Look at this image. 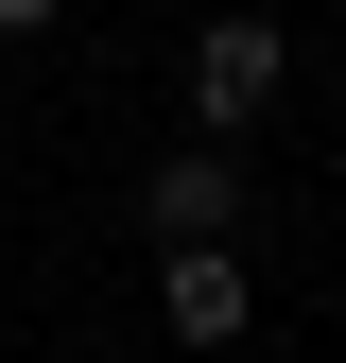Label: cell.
Segmentation results:
<instances>
[{
    "label": "cell",
    "instance_id": "obj_4",
    "mask_svg": "<svg viewBox=\"0 0 346 363\" xmlns=\"http://www.w3.org/2000/svg\"><path fill=\"white\" fill-rule=\"evenodd\" d=\"M52 18H69V0H0V35H52Z\"/></svg>",
    "mask_w": 346,
    "mask_h": 363
},
{
    "label": "cell",
    "instance_id": "obj_3",
    "mask_svg": "<svg viewBox=\"0 0 346 363\" xmlns=\"http://www.w3.org/2000/svg\"><path fill=\"white\" fill-rule=\"evenodd\" d=\"M242 311H260L242 242H208V259H156V329H173V346H242Z\"/></svg>",
    "mask_w": 346,
    "mask_h": 363
},
{
    "label": "cell",
    "instance_id": "obj_1",
    "mask_svg": "<svg viewBox=\"0 0 346 363\" xmlns=\"http://www.w3.org/2000/svg\"><path fill=\"white\" fill-rule=\"evenodd\" d=\"M277 86H294V35H277V18H208V35H191V139L242 156V121L277 104Z\"/></svg>",
    "mask_w": 346,
    "mask_h": 363
},
{
    "label": "cell",
    "instance_id": "obj_2",
    "mask_svg": "<svg viewBox=\"0 0 346 363\" xmlns=\"http://www.w3.org/2000/svg\"><path fill=\"white\" fill-rule=\"evenodd\" d=\"M139 225H156V259H208V242H242V156H225V139L156 156V173H139Z\"/></svg>",
    "mask_w": 346,
    "mask_h": 363
}]
</instances>
